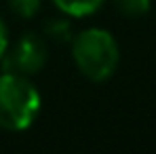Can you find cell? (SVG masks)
<instances>
[{
  "instance_id": "6da1fadb",
  "label": "cell",
  "mask_w": 156,
  "mask_h": 154,
  "mask_svg": "<svg viewBox=\"0 0 156 154\" xmlns=\"http://www.w3.org/2000/svg\"><path fill=\"white\" fill-rule=\"evenodd\" d=\"M70 47L74 66L91 82H104L118 70L120 47L112 32L104 27H87L82 32H76Z\"/></svg>"
},
{
  "instance_id": "7a4b0ae2",
  "label": "cell",
  "mask_w": 156,
  "mask_h": 154,
  "mask_svg": "<svg viewBox=\"0 0 156 154\" xmlns=\"http://www.w3.org/2000/svg\"><path fill=\"white\" fill-rule=\"evenodd\" d=\"M42 97L30 76L0 72V129L19 133L34 125Z\"/></svg>"
},
{
  "instance_id": "3957f363",
  "label": "cell",
  "mask_w": 156,
  "mask_h": 154,
  "mask_svg": "<svg viewBox=\"0 0 156 154\" xmlns=\"http://www.w3.org/2000/svg\"><path fill=\"white\" fill-rule=\"evenodd\" d=\"M49 61V40L42 34L26 32L15 42L9 40V47L0 59L2 72H15L21 76H34L44 70Z\"/></svg>"
},
{
  "instance_id": "277c9868",
  "label": "cell",
  "mask_w": 156,
  "mask_h": 154,
  "mask_svg": "<svg viewBox=\"0 0 156 154\" xmlns=\"http://www.w3.org/2000/svg\"><path fill=\"white\" fill-rule=\"evenodd\" d=\"M74 26L70 21L68 15H59V17H51L44 21L42 26V36L49 40V42H55V45H70L72 38H74Z\"/></svg>"
},
{
  "instance_id": "5b68a950",
  "label": "cell",
  "mask_w": 156,
  "mask_h": 154,
  "mask_svg": "<svg viewBox=\"0 0 156 154\" xmlns=\"http://www.w3.org/2000/svg\"><path fill=\"white\" fill-rule=\"evenodd\" d=\"M53 4L68 17H89V15H95L101 6L105 4V0H53Z\"/></svg>"
},
{
  "instance_id": "8992f818",
  "label": "cell",
  "mask_w": 156,
  "mask_h": 154,
  "mask_svg": "<svg viewBox=\"0 0 156 154\" xmlns=\"http://www.w3.org/2000/svg\"><path fill=\"white\" fill-rule=\"evenodd\" d=\"M112 4L116 6L118 13H122L127 17H144V15H148L152 0H112Z\"/></svg>"
},
{
  "instance_id": "52a82bcc",
  "label": "cell",
  "mask_w": 156,
  "mask_h": 154,
  "mask_svg": "<svg viewBox=\"0 0 156 154\" xmlns=\"http://www.w3.org/2000/svg\"><path fill=\"white\" fill-rule=\"evenodd\" d=\"M6 4L13 15H17L21 19H32L40 11L42 0H6Z\"/></svg>"
},
{
  "instance_id": "ba28073f",
  "label": "cell",
  "mask_w": 156,
  "mask_h": 154,
  "mask_svg": "<svg viewBox=\"0 0 156 154\" xmlns=\"http://www.w3.org/2000/svg\"><path fill=\"white\" fill-rule=\"evenodd\" d=\"M6 47H9V27L0 17V59H2V55L6 51Z\"/></svg>"
}]
</instances>
